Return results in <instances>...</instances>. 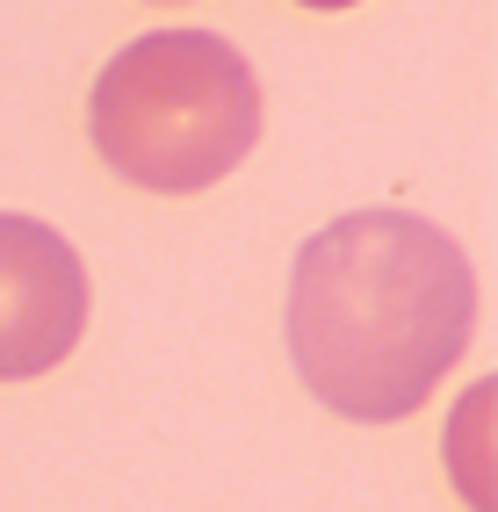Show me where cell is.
<instances>
[{
    "instance_id": "obj_2",
    "label": "cell",
    "mask_w": 498,
    "mask_h": 512,
    "mask_svg": "<svg viewBox=\"0 0 498 512\" xmlns=\"http://www.w3.org/2000/svg\"><path fill=\"white\" fill-rule=\"evenodd\" d=\"M87 138L130 188L203 195L260 145V80L217 29H152L102 65Z\"/></svg>"
},
{
    "instance_id": "obj_4",
    "label": "cell",
    "mask_w": 498,
    "mask_h": 512,
    "mask_svg": "<svg viewBox=\"0 0 498 512\" xmlns=\"http://www.w3.org/2000/svg\"><path fill=\"white\" fill-rule=\"evenodd\" d=\"M304 8H325L332 15V8H354V0H304Z\"/></svg>"
},
{
    "instance_id": "obj_3",
    "label": "cell",
    "mask_w": 498,
    "mask_h": 512,
    "mask_svg": "<svg viewBox=\"0 0 498 512\" xmlns=\"http://www.w3.org/2000/svg\"><path fill=\"white\" fill-rule=\"evenodd\" d=\"M87 267L44 217L0 210V383L51 375L87 332Z\"/></svg>"
},
{
    "instance_id": "obj_1",
    "label": "cell",
    "mask_w": 498,
    "mask_h": 512,
    "mask_svg": "<svg viewBox=\"0 0 498 512\" xmlns=\"http://www.w3.org/2000/svg\"><path fill=\"white\" fill-rule=\"evenodd\" d=\"M477 332V267L412 210H347L289 275V361L340 419L390 426L434 404Z\"/></svg>"
}]
</instances>
